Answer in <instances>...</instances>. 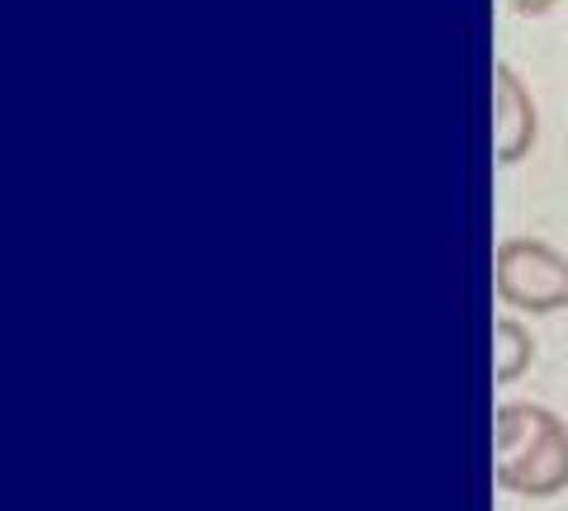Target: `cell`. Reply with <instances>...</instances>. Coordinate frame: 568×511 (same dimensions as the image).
<instances>
[{
    "label": "cell",
    "instance_id": "6da1fadb",
    "mask_svg": "<svg viewBox=\"0 0 568 511\" xmlns=\"http://www.w3.org/2000/svg\"><path fill=\"white\" fill-rule=\"evenodd\" d=\"M493 483L530 502L568 492V421L540 402H503L493 412Z\"/></svg>",
    "mask_w": 568,
    "mask_h": 511
},
{
    "label": "cell",
    "instance_id": "7a4b0ae2",
    "mask_svg": "<svg viewBox=\"0 0 568 511\" xmlns=\"http://www.w3.org/2000/svg\"><path fill=\"white\" fill-rule=\"evenodd\" d=\"M493 289L517 313H564L568 256L540 237H503L493 252Z\"/></svg>",
    "mask_w": 568,
    "mask_h": 511
},
{
    "label": "cell",
    "instance_id": "3957f363",
    "mask_svg": "<svg viewBox=\"0 0 568 511\" xmlns=\"http://www.w3.org/2000/svg\"><path fill=\"white\" fill-rule=\"evenodd\" d=\"M540 137V114L536 100L521 85V76L507 62L493 67V156L497 166H517L521 156L536 147Z\"/></svg>",
    "mask_w": 568,
    "mask_h": 511
},
{
    "label": "cell",
    "instance_id": "277c9868",
    "mask_svg": "<svg viewBox=\"0 0 568 511\" xmlns=\"http://www.w3.org/2000/svg\"><path fill=\"white\" fill-rule=\"evenodd\" d=\"M530 360H536V337H530L517 317H497L493 323V379L497 384L521 379Z\"/></svg>",
    "mask_w": 568,
    "mask_h": 511
}]
</instances>
